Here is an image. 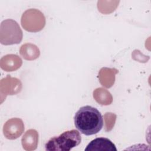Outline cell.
Here are the masks:
<instances>
[{"instance_id":"cell-1","label":"cell","mask_w":151,"mask_h":151,"mask_svg":"<svg viewBox=\"0 0 151 151\" xmlns=\"http://www.w3.org/2000/svg\"><path fill=\"white\" fill-rule=\"evenodd\" d=\"M76 127L86 136L99 132L103 126V119L100 112L90 106L81 107L74 117Z\"/></svg>"},{"instance_id":"cell-5","label":"cell","mask_w":151,"mask_h":151,"mask_svg":"<svg viewBox=\"0 0 151 151\" xmlns=\"http://www.w3.org/2000/svg\"><path fill=\"white\" fill-rule=\"evenodd\" d=\"M24 131V124L19 118H12L7 120L3 127V133L5 137L9 140L18 138Z\"/></svg>"},{"instance_id":"cell-12","label":"cell","mask_w":151,"mask_h":151,"mask_svg":"<svg viewBox=\"0 0 151 151\" xmlns=\"http://www.w3.org/2000/svg\"><path fill=\"white\" fill-rule=\"evenodd\" d=\"M93 97L98 103L101 105H109L113 101L110 93L103 88H97L94 90Z\"/></svg>"},{"instance_id":"cell-3","label":"cell","mask_w":151,"mask_h":151,"mask_svg":"<svg viewBox=\"0 0 151 151\" xmlns=\"http://www.w3.org/2000/svg\"><path fill=\"white\" fill-rule=\"evenodd\" d=\"M22 40V31L18 24L14 20H4L0 26V42L8 45L17 44Z\"/></svg>"},{"instance_id":"cell-10","label":"cell","mask_w":151,"mask_h":151,"mask_svg":"<svg viewBox=\"0 0 151 151\" xmlns=\"http://www.w3.org/2000/svg\"><path fill=\"white\" fill-rule=\"evenodd\" d=\"M118 73L115 68L103 67L99 73V79L101 84L106 87H111L115 81V75Z\"/></svg>"},{"instance_id":"cell-6","label":"cell","mask_w":151,"mask_h":151,"mask_svg":"<svg viewBox=\"0 0 151 151\" xmlns=\"http://www.w3.org/2000/svg\"><path fill=\"white\" fill-rule=\"evenodd\" d=\"M22 88V84L19 80L12 78L8 75L5 78L1 80L0 83V91L1 97L4 95H14L20 92Z\"/></svg>"},{"instance_id":"cell-9","label":"cell","mask_w":151,"mask_h":151,"mask_svg":"<svg viewBox=\"0 0 151 151\" xmlns=\"http://www.w3.org/2000/svg\"><path fill=\"white\" fill-rule=\"evenodd\" d=\"M38 143V133L35 129L27 130L21 139L22 146L24 150L32 151L37 149Z\"/></svg>"},{"instance_id":"cell-4","label":"cell","mask_w":151,"mask_h":151,"mask_svg":"<svg viewBox=\"0 0 151 151\" xmlns=\"http://www.w3.org/2000/svg\"><path fill=\"white\" fill-rule=\"evenodd\" d=\"M21 25L24 29L29 32H38L45 26V19L43 14L36 9L26 11L21 17Z\"/></svg>"},{"instance_id":"cell-11","label":"cell","mask_w":151,"mask_h":151,"mask_svg":"<svg viewBox=\"0 0 151 151\" xmlns=\"http://www.w3.org/2000/svg\"><path fill=\"white\" fill-rule=\"evenodd\" d=\"M19 52L21 55L27 60H34L40 55V50L34 44L27 43L21 47Z\"/></svg>"},{"instance_id":"cell-2","label":"cell","mask_w":151,"mask_h":151,"mask_svg":"<svg viewBox=\"0 0 151 151\" xmlns=\"http://www.w3.org/2000/svg\"><path fill=\"white\" fill-rule=\"evenodd\" d=\"M81 137L78 130L73 129L63 132L58 136L51 137L45 145L47 151H69L78 146Z\"/></svg>"},{"instance_id":"cell-8","label":"cell","mask_w":151,"mask_h":151,"mask_svg":"<svg viewBox=\"0 0 151 151\" xmlns=\"http://www.w3.org/2000/svg\"><path fill=\"white\" fill-rule=\"evenodd\" d=\"M22 65L19 57L14 54H8L2 57L0 60L1 68L5 71H13L19 68Z\"/></svg>"},{"instance_id":"cell-7","label":"cell","mask_w":151,"mask_h":151,"mask_svg":"<svg viewBox=\"0 0 151 151\" xmlns=\"http://www.w3.org/2000/svg\"><path fill=\"white\" fill-rule=\"evenodd\" d=\"M86 151H117L115 145L109 139L98 137L91 140L85 149Z\"/></svg>"},{"instance_id":"cell-13","label":"cell","mask_w":151,"mask_h":151,"mask_svg":"<svg viewBox=\"0 0 151 151\" xmlns=\"http://www.w3.org/2000/svg\"><path fill=\"white\" fill-rule=\"evenodd\" d=\"M116 119V115L112 113H106L104 115V130L106 132H110L113 128Z\"/></svg>"}]
</instances>
